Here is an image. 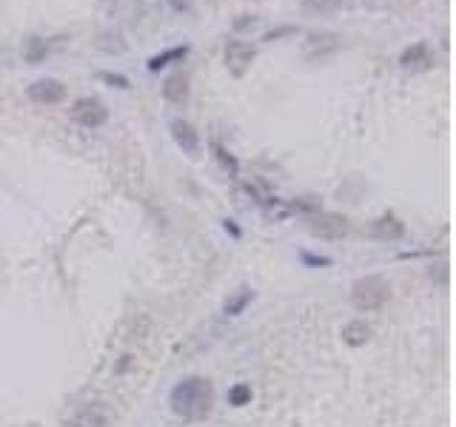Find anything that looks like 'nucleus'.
<instances>
[{"label":"nucleus","instance_id":"1","mask_svg":"<svg viewBox=\"0 0 456 427\" xmlns=\"http://www.w3.org/2000/svg\"><path fill=\"white\" fill-rule=\"evenodd\" d=\"M168 404H171L174 416L185 418V421H200L214 407V387L202 376H185L171 387Z\"/></svg>","mask_w":456,"mask_h":427},{"label":"nucleus","instance_id":"2","mask_svg":"<svg viewBox=\"0 0 456 427\" xmlns=\"http://www.w3.org/2000/svg\"><path fill=\"white\" fill-rule=\"evenodd\" d=\"M390 296V288L382 276H362L353 282V290H351V299L359 310H379Z\"/></svg>","mask_w":456,"mask_h":427},{"label":"nucleus","instance_id":"3","mask_svg":"<svg viewBox=\"0 0 456 427\" xmlns=\"http://www.w3.org/2000/svg\"><path fill=\"white\" fill-rule=\"evenodd\" d=\"M71 117H74L83 128H100V125H105V120H108V108H105V102L97 100V97H80V100H74V105H71Z\"/></svg>","mask_w":456,"mask_h":427},{"label":"nucleus","instance_id":"4","mask_svg":"<svg viewBox=\"0 0 456 427\" xmlns=\"http://www.w3.org/2000/svg\"><path fill=\"white\" fill-rule=\"evenodd\" d=\"M28 100L37 102V105H57L66 100V85L54 77H43V80H34L28 88H26Z\"/></svg>","mask_w":456,"mask_h":427},{"label":"nucleus","instance_id":"5","mask_svg":"<svg viewBox=\"0 0 456 427\" xmlns=\"http://www.w3.org/2000/svg\"><path fill=\"white\" fill-rule=\"evenodd\" d=\"M254 57H256V48L251 43H242V40H228L225 43V65L231 68L234 77H242L251 68Z\"/></svg>","mask_w":456,"mask_h":427},{"label":"nucleus","instance_id":"6","mask_svg":"<svg viewBox=\"0 0 456 427\" xmlns=\"http://www.w3.org/2000/svg\"><path fill=\"white\" fill-rule=\"evenodd\" d=\"M308 231L319 239H342L348 233V219L339 214H319L308 222Z\"/></svg>","mask_w":456,"mask_h":427},{"label":"nucleus","instance_id":"7","mask_svg":"<svg viewBox=\"0 0 456 427\" xmlns=\"http://www.w3.org/2000/svg\"><path fill=\"white\" fill-rule=\"evenodd\" d=\"M168 131H171V137H174V142L182 148V154H188V157H194V154H200V134H197V128L188 122V120H171L168 122Z\"/></svg>","mask_w":456,"mask_h":427},{"label":"nucleus","instance_id":"8","mask_svg":"<svg viewBox=\"0 0 456 427\" xmlns=\"http://www.w3.org/2000/svg\"><path fill=\"white\" fill-rule=\"evenodd\" d=\"M108 424V407L103 401H91L86 407H80L66 427H105Z\"/></svg>","mask_w":456,"mask_h":427},{"label":"nucleus","instance_id":"9","mask_svg":"<svg viewBox=\"0 0 456 427\" xmlns=\"http://www.w3.org/2000/svg\"><path fill=\"white\" fill-rule=\"evenodd\" d=\"M433 63V54H430V46L428 43H410L408 48H402L399 54V65L402 68H410V71H419V68H430Z\"/></svg>","mask_w":456,"mask_h":427},{"label":"nucleus","instance_id":"10","mask_svg":"<svg viewBox=\"0 0 456 427\" xmlns=\"http://www.w3.org/2000/svg\"><path fill=\"white\" fill-rule=\"evenodd\" d=\"M370 236H373V239H382V242H396V239L405 236V225H402L396 216L385 214V216H379V219L370 225Z\"/></svg>","mask_w":456,"mask_h":427},{"label":"nucleus","instance_id":"11","mask_svg":"<svg viewBox=\"0 0 456 427\" xmlns=\"http://www.w3.org/2000/svg\"><path fill=\"white\" fill-rule=\"evenodd\" d=\"M188 94H191V88H188V77L180 71V74H171L165 83H162V97L171 102V105H185L188 102Z\"/></svg>","mask_w":456,"mask_h":427},{"label":"nucleus","instance_id":"12","mask_svg":"<svg viewBox=\"0 0 456 427\" xmlns=\"http://www.w3.org/2000/svg\"><path fill=\"white\" fill-rule=\"evenodd\" d=\"M251 299H254V290H251L248 285H242V288H237V290L222 302V313H225V316H239V313L251 305Z\"/></svg>","mask_w":456,"mask_h":427},{"label":"nucleus","instance_id":"13","mask_svg":"<svg viewBox=\"0 0 456 427\" xmlns=\"http://www.w3.org/2000/svg\"><path fill=\"white\" fill-rule=\"evenodd\" d=\"M339 48V34H331V31H322V34H311V43H308V57H322L328 51Z\"/></svg>","mask_w":456,"mask_h":427},{"label":"nucleus","instance_id":"14","mask_svg":"<svg viewBox=\"0 0 456 427\" xmlns=\"http://www.w3.org/2000/svg\"><path fill=\"white\" fill-rule=\"evenodd\" d=\"M185 54H188V46H171V48H165V51H160V54L148 57V71H160V68H165L168 63L182 60Z\"/></svg>","mask_w":456,"mask_h":427},{"label":"nucleus","instance_id":"15","mask_svg":"<svg viewBox=\"0 0 456 427\" xmlns=\"http://www.w3.org/2000/svg\"><path fill=\"white\" fill-rule=\"evenodd\" d=\"M368 336H370V327H368L362 319H353V322H348V325L342 327V339H345L351 347L365 344V342H368Z\"/></svg>","mask_w":456,"mask_h":427},{"label":"nucleus","instance_id":"16","mask_svg":"<svg viewBox=\"0 0 456 427\" xmlns=\"http://www.w3.org/2000/svg\"><path fill=\"white\" fill-rule=\"evenodd\" d=\"M48 51H51V48H48V43H46L43 37H31V40L26 43L23 57H26V63H34V65H37V63H43V60L48 57Z\"/></svg>","mask_w":456,"mask_h":427},{"label":"nucleus","instance_id":"17","mask_svg":"<svg viewBox=\"0 0 456 427\" xmlns=\"http://www.w3.org/2000/svg\"><path fill=\"white\" fill-rule=\"evenodd\" d=\"M214 157H217V162L222 165V171H228V176H237V174H239V162H237L234 154L225 151L219 142H214Z\"/></svg>","mask_w":456,"mask_h":427},{"label":"nucleus","instance_id":"18","mask_svg":"<svg viewBox=\"0 0 456 427\" xmlns=\"http://www.w3.org/2000/svg\"><path fill=\"white\" fill-rule=\"evenodd\" d=\"M248 401H251V384L239 381V384L228 387V404H231V407H245Z\"/></svg>","mask_w":456,"mask_h":427},{"label":"nucleus","instance_id":"19","mask_svg":"<svg viewBox=\"0 0 456 427\" xmlns=\"http://www.w3.org/2000/svg\"><path fill=\"white\" fill-rule=\"evenodd\" d=\"M100 80L108 83V85H114V88H123V91L131 85L128 77H123V74H117V71H100Z\"/></svg>","mask_w":456,"mask_h":427},{"label":"nucleus","instance_id":"20","mask_svg":"<svg viewBox=\"0 0 456 427\" xmlns=\"http://www.w3.org/2000/svg\"><path fill=\"white\" fill-rule=\"evenodd\" d=\"M285 34H296V26H279V28H274V31H265L262 40H265V43H274V40H279V37H285Z\"/></svg>","mask_w":456,"mask_h":427},{"label":"nucleus","instance_id":"21","mask_svg":"<svg viewBox=\"0 0 456 427\" xmlns=\"http://www.w3.org/2000/svg\"><path fill=\"white\" fill-rule=\"evenodd\" d=\"M342 0H305V6L311 9V11H331V9H336Z\"/></svg>","mask_w":456,"mask_h":427},{"label":"nucleus","instance_id":"22","mask_svg":"<svg viewBox=\"0 0 456 427\" xmlns=\"http://www.w3.org/2000/svg\"><path fill=\"white\" fill-rule=\"evenodd\" d=\"M256 23V17H239V20H234V31H242V28H251Z\"/></svg>","mask_w":456,"mask_h":427},{"label":"nucleus","instance_id":"23","mask_svg":"<svg viewBox=\"0 0 456 427\" xmlns=\"http://www.w3.org/2000/svg\"><path fill=\"white\" fill-rule=\"evenodd\" d=\"M302 259L308 265H331V256H311V253H302Z\"/></svg>","mask_w":456,"mask_h":427},{"label":"nucleus","instance_id":"24","mask_svg":"<svg viewBox=\"0 0 456 427\" xmlns=\"http://www.w3.org/2000/svg\"><path fill=\"white\" fill-rule=\"evenodd\" d=\"M222 228H225V231H228L231 236H239V228H237V225H234L231 219H225V222H222Z\"/></svg>","mask_w":456,"mask_h":427},{"label":"nucleus","instance_id":"25","mask_svg":"<svg viewBox=\"0 0 456 427\" xmlns=\"http://www.w3.org/2000/svg\"><path fill=\"white\" fill-rule=\"evenodd\" d=\"M171 6H174L177 11H185V9H188V0H171Z\"/></svg>","mask_w":456,"mask_h":427}]
</instances>
